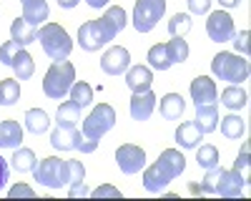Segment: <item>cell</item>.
<instances>
[{"instance_id": "14", "label": "cell", "mask_w": 251, "mask_h": 201, "mask_svg": "<svg viewBox=\"0 0 251 201\" xmlns=\"http://www.w3.org/2000/svg\"><path fill=\"white\" fill-rule=\"evenodd\" d=\"M98 23H100V30H103V38H106V43H111V40H116V35L126 28V10L121 5H111L106 8V13H103L98 18Z\"/></svg>"}, {"instance_id": "37", "label": "cell", "mask_w": 251, "mask_h": 201, "mask_svg": "<svg viewBox=\"0 0 251 201\" xmlns=\"http://www.w3.org/2000/svg\"><path fill=\"white\" fill-rule=\"evenodd\" d=\"M20 48H23V46L15 43L13 38H10V40H5V43L0 46V63H3V66H10V63H13V58H15V53H18Z\"/></svg>"}, {"instance_id": "38", "label": "cell", "mask_w": 251, "mask_h": 201, "mask_svg": "<svg viewBox=\"0 0 251 201\" xmlns=\"http://www.w3.org/2000/svg\"><path fill=\"white\" fill-rule=\"evenodd\" d=\"M249 151H251V146L244 144L241 151H239V156H236V161H234V169H236L246 181H249V166H251V164H249V161H251V158H249Z\"/></svg>"}, {"instance_id": "21", "label": "cell", "mask_w": 251, "mask_h": 201, "mask_svg": "<svg viewBox=\"0 0 251 201\" xmlns=\"http://www.w3.org/2000/svg\"><path fill=\"white\" fill-rule=\"evenodd\" d=\"M194 126L203 136L214 133L219 128V103H214V106H199L196 108V118H194Z\"/></svg>"}, {"instance_id": "10", "label": "cell", "mask_w": 251, "mask_h": 201, "mask_svg": "<svg viewBox=\"0 0 251 201\" xmlns=\"http://www.w3.org/2000/svg\"><path fill=\"white\" fill-rule=\"evenodd\" d=\"M206 33L214 43H228L234 35H236V25H234V18L228 15L226 10H216V13H208L206 20Z\"/></svg>"}, {"instance_id": "42", "label": "cell", "mask_w": 251, "mask_h": 201, "mask_svg": "<svg viewBox=\"0 0 251 201\" xmlns=\"http://www.w3.org/2000/svg\"><path fill=\"white\" fill-rule=\"evenodd\" d=\"M8 196H10V199H18V196L33 199V196H35V191H33V186H28V184H15V186H10Z\"/></svg>"}, {"instance_id": "24", "label": "cell", "mask_w": 251, "mask_h": 201, "mask_svg": "<svg viewBox=\"0 0 251 201\" xmlns=\"http://www.w3.org/2000/svg\"><path fill=\"white\" fill-rule=\"evenodd\" d=\"M10 38L25 48V46H30V43H35V40H38V28H33L30 23H25L23 18H15L13 23H10Z\"/></svg>"}, {"instance_id": "18", "label": "cell", "mask_w": 251, "mask_h": 201, "mask_svg": "<svg viewBox=\"0 0 251 201\" xmlns=\"http://www.w3.org/2000/svg\"><path fill=\"white\" fill-rule=\"evenodd\" d=\"M123 75H126V86L131 88V93L149 91L153 86V71L149 66H131Z\"/></svg>"}, {"instance_id": "46", "label": "cell", "mask_w": 251, "mask_h": 201, "mask_svg": "<svg viewBox=\"0 0 251 201\" xmlns=\"http://www.w3.org/2000/svg\"><path fill=\"white\" fill-rule=\"evenodd\" d=\"M78 3H80V0H58V5H60L63 10H73Z\"/></svg>"}, {"instance_id": "13", "label": "cell", "mask_w": 251, "mask_h": 201, "mask_svg": "<svg viewBox=\"0 0 251 201\" xmlns=\"http://www.w3.org/2000/svg\"><path fill=\"white\" fill-rule=\"evenodd\" d=\"M188 93H191V100L194 106H214L219 103V91H216V83L208 75H199L191 80V88H188Z\"/></svg>"}, {"instance_id": "12", "label": "cell", "mask_w": 251, "mask_h": 201, "mask_svg": "<svg viewBox=\"0 0 251 201\" xmlns=\"http://www.w3.org/2000/svg\"><path fill=\"white\" fill-rule=\"evenodd\" d=\"M128 68H131V53H128V48H123V46L108 48L106 53H103V58H100V71L106 75H123Z\"/></svg>"}, {"instance_id": "27", "label": "cell", "mask_w": 251, "mask_h": 201, "mask_svg": "<svg viewBox=\"0 0 251 201\" xmlns=\"http://www.w3.org/2000/svg\"><path fill=\"white\" fill-rule=\"evenodd\" d=\"M83 121V108L75 106L73 100H66V103L58 106L55 113V126H78Z\"/></svg>"}, {"instance_id": "35", "label": "cell", "mask_w": 251, "mask_h": 201, "mask_svg": "<svg viewBox=\"0 0 251 201\" xmlns=\"http://www.w3.org/2000/svg\"><path fill=\"white\" fill-rule=\"evenodd\" d=\"M83 178H86V166L75 158H66V186L80 184Z\"/></svg>"}, {"instance_id": "34", "label": "cell", "mask_w": 251, "mask_h": 201, "mask_svg": "<svg viewBox=\"0 0 251 201\" xmlns=\"http://www.w3.org/2000/svg\"><path fill=\"white\" fill-rule=\"evenodd\" d=\"M191 28H194V20H191V15H188V13H176V15L169 20V33H171V38H183Z\"/></svg>"}, {"instance_id": "19", "label": "cell", "mask_w": 251, "mask_h": 201, "mask_svg": "<svg viewBox=\"0 0 251 201\" xmlns=\"http://www.w3.org/2000/svg\"><path fill=\"white\" fill-rule=\"evenodd\" d=\"M23 3V20L30 23L33 28H40L43 23H48V15H50V8H48V0H20Z\"/></svg>"}, {"instance_id": "28", "label": "cell", "mask_w": 251, "mask_h": 201, "mask_svg": "<svg viewBox=\"0 0 251 201\" xmlns=\"http://www.w3.org/2000/svg\"><path fill=\"white\" fill-rule=\"evenodd\" d=\"M50 128V116L43 111V108H30L25 111V131L40 136V133H46Z\"/></svg>"}, {"instance_id": "43", "label": "cell", "mask_w": 251, "mask_h": 201, "mask_svg": "<svg viewBox=\"0 0 251 201\" xmlns=\"http://www.w3.org/2000/svg\"><path fill=\"white\" fill-rule=\"evenodd\" d=\"M8 181H10V164H8L3 156H0V191L5 189Z\"/></svg>"}, {"instance_id": "20", "label": "cell", "mask_w": 251, "mask_h": 201, "mask_svg": "<svg viewBox=\"0 0 251 201\" xmlns=\"http://www.w3.org/2000/svg\"><path fill=\"white\" fill-rule=\"evenodd\" d=\"M156 106H158V111H161V118H166V121H178V118L183 116V111H186V100H183L181 93H166V96L161 98V103H156Z\"/></svg>"}, {"instance_id": "29", "label": "cell", "mask_w": 251, "mask_h": 201, "mask_svg": "<svg viewBox=\"0 0 251 201\" xmlns=\"http://www.w3.org/2000/svg\"><path fill=\"white\" fill-rule=\"evenodd\" d=\"M221 103H224L228 111H241V108L249 103V96H246L244 88H239V86L231 83V86L221 93Z\"/></svg>"}, {"instance_id": "16", "label": "cell", "mask_w": 251, "mask_h": 201, "mask_svg": "<svg viewBox=\"0 0 251 201\" xmlns=\"http://www.w3.org/2000/svg\"><path fill=\"white\" fill-rule=\"evenodd\" d=\"M156 103H158V98H156V93L151 88L141 91V93H133L131 96V106H128L131 118L133 121H149L153 116V111H156Z\"/></svg>"}, {"instance_id": "40", "label": "cell", "mask_w": 251, "mask_h": 201, "mask_svg": "<svg viewBox=\"0 0 251 201\" xmlns=\"http://www.w3.org/2000/svg\"><path fill=\"white\" fill-rule=\"evenodd\" d=\"M249 38H251V33L249 30H241V33H236L234 38H231V43H234V48H236V53L239 55H249Z\"/></svg>"}, {"instance_id": "4", "label": "cell", "mask_w": 251, "mask_h": 201, "mask_svg": "<svg viewBox=\"0 0 251 201\" xmlns=\"http://www.w3.org/2000/svg\"><path fill=\"white\" fill-rule=\"evenodd\" d=\"M38 40H40V46H43V50L50 60H68V55L73 53V40H71L68 30L58 23H43L40 25Z\"/></svg>"}, {"instance_id": "41", "label": "cell", "mask_w": 251, "mask_h": 201, "mask_svg": "<svg viewBox=\"0 0 251 201\" xmlns=\"http://www.w3.org/2000/svg\"><path fill=\"white\" fill-rule=\"evenodd\" d=\"M211 10V0H188V15H206Z\"/></svg>"}, {"instance_id": "22", "label": "cell", "mask_w": 251, "mask_h": 201, "mask_svg": "<svg viewBox=\"0 0 251 201\" xmlns=\"http://www.w3.org/2000/svg\"><path fill=\"white\" fill-rule=\"evenodd\" d=\"M23 144V128L18 121H0V149H18Z\"/></svg>"}, {"instance_id": "36", "label": "cell", "mask_w": 251, "mask_h": 201, "mask_svg": "<svg viewBox=\"0 0 251 201\" xmlns=\"http://www.w3.org/2000/svg\"><path fill=\"white\" fill-rule=\"evenodd\" d=\"M221 174H224L221 164H219V166H214V169H206V176H203V189H206V194H208V196H214V194H216V184H219Z\"/></svg>"}, {"instance_id": "8", "label": "cell", "mask_w": 251, "mask_h": 201, "mask_svg": "<svg viewBox=\"0 0 251 201\" xmlns=\"http://www.w3.org/2000/svg\"><path fill=\"white\" fill-rule=\"evenodd\" d=\"M166 13V0H136V5H133V28L138 33H151L156 25H158V20L163 18Z\"/></svg>"}, {"instance_id": "6", "label": "cell", "mask_w": 251, "mask_h": 201, "mask_svg": "<svg viewBox=\"0 0 251 201\" xmlns=\"http://www.w3.org/2000/svg\"><path fill=\"white\" fill-rule=\"evenodd\" d=\"M50 146L55 151H80V153H93L98 149V141L86 138L78 126H55L50 133Z\"/></svg>"}, {"instance_id": "32", "label": "cell", "mask_w": 251, "mask_h": 201, "mask_svg": "<svg viewBox=\"0 0 251 201\" xmlns=\"http://www.w3.org/2000/svg\"><path fill=\"white\" fill-rule=\"evenodd\" d=\"M68 96H71L73 103L80 106V108H88L93 103V88L86 83V80H75V83L71 86V91H68Z\"/></svg>"}, {"instance_id": "1", "label": "cell", "mask_w": 251, "mask_h": 201, "mask_svg": "<svg viewBox=\"0 0 251 201\" xmlns=\"http://www.w3.org/2000/svg\"><path fill=\"white\" fill-rule=\"evenodd\" d=\"M183 171H186L183 153L178 149H166L151 166H143V189L149 194H161Z\"/></svg>"}, {"instance_id": "11", "label": "cell", "mask_w": 251, "mask_h": 201, "mask_svg": "<svg viewBox=\"0 0 251 201\" xmlns=\"http://www.w3.org/2000/svg\"><path fill=\"white\" fill-rule=\"evenodd\" d=\"M116 164L126 176H133V174L143 171V166H146V151L136 144H123L116 151Z\"/></svg>"}, {"instance_id": "15", "label": "cell", "mask_w": 251, "mask_h": 201, "mask_svg": "<svg viewBox=\"0 0 251 201\" xmlns=\"http://www.w3.org/2000/svg\"><path fill=\"white\" fill-rule=\"evenodd\" d=\"M78 46L88 53H96L100 50L106 43V38H103V30H100V23L98 20H86L80 28H78Z\"/></svg>"}, {"instance_id": "23", "label": "cell", "mask_w": 251, "mask_h": 201, "mask_svg": "<svg viewBox=\"0 0 251 201\" xmlns=\"http://www.w3.org/2000/svg\"><path fill=\"white\" fill-rule=\"evenodd\" d=\"M201 141H203V133L194 126V121H183L176 128V144L181 149H196Z\"/></svg>"}, {"instance_id": "45", "label": "cell", "mask_w": 251, "mask_h": 201, "mask_svg": "<svg viewBox=\"0 0 251 201\" xmlns=\"http://www.w3.org/2000/svg\"><path fill=\"white\" fill-rule=\"evenodd\" d=\"M244 0H219V5L226 8V10H231V8H241Z\"/></svg>"}, {"instance_id": "3", "label": "cell", "mask_w": 251, "mask_h": 201, "mask_svg": "<svg viewBox=\"0 0 251 201\" xmlns=\"http://www.w3.org/2000/svg\"><path fill=\"white\" fill-rule=\"evenodd\" d=\"M73 83H75V66L71 60H53L43 78V93L53 100H63Z\"/></svg>"}, {"instance_id": "33", "label": "cell", "mask_w": 251, "mask_h": 201, "mask_svg": "<svg viewBox=\"0 0 251 201\" xmlns=\"http://www.w3.org/2000/svg\"><path fill=\"white\" fill-rule=\"evenodd\" d=\"M196 164L199 169H214L221 164V156H219V149L206 144V146H196Z\"/></svg>"}, {"instance_id": "47", "label": "cell", "mask_w": 251, "mask_h": 201, "mask_svg": "<svg viewBox=\"0 0 251 201\" xmlns=\"http://www.w3.org/2000/svg\"><path fill=\"white\" fill-rule=\"evenodd\" d=\"M188 191H191L194 196H199V194H201V196H208L206 189H203V184H191V186H188Z\"/></svg>"}, {"instance_id": "30", "label": "cell", "mask_w": 251, "mask_h": 201, "mask_svg": "<svg viewBox=\"0 0 251 201\" xmlns=\"http://www.w3.org/2000/svg\"><path fill=\"white\" fill-rule=\"evenodd\" d=\"M221 133L228 138V141H236L246 133V124H244V118L236 116V113H228L221 118Z\"/></svg>"}, {"instance_id": "2", "label": "cell", "mask_w": 251, "mask_h": 201, "mask_svg": "<svg viewBox=\"0 0 251 201\" xmlns=\"http://www.w3.org/2000/svg\"><path fill=\"white\" fill-rule=\"evenodd\" d=\"M146 60H149L151 71H169L171 66L188 60V43L183 38H171L169 43H156L149 48Z\"/></svg>"}, {"instance_id": "48", "label": "cell", "mask_w": 251, "mask_h": 201, "mask_svg": "<svg viewBox=\"0 0 251 201\" xmlns=\"http://www.w3.org/2000/svg\"><path fill=\"white\" fill-rule=\"evenodd\" d=\"M86 3H88L91 8H96V10H100V8H106V5H108V0H86Z\"/></svg>"}, {"instance_id": "5", "label": "cell", "mask_w": 251, "mask_h": 201, "mask_svg": "<svg viewBox=\"0 0 251 201\" xmlns=\"http://www.w3.org/2000/svg\"><path fill=\"white\" fill-rule=\"evenodd\" d=\"M211 73L219 80H228V83L239 86V83H244V80H249L251 66H249V60L239 53H219L211 60Z\"/></svg>"}, {"instance_id": "39", "label": "cell", "mask_w": 251, "mask_h": 201, "mask_svg": "<svg viewBox=\"0 0 251 201\" xmlns=\"http://www.w3.org/2000/svg\"><path fill=\"white\" fill-rule=\"evenodd\" d=\"M91 196L93 199H121V189H116L113 184H100V186H96L93 191H91Z\"/></svg>"}, {"instance_id": "7", "label": "cell", "mask_w": 251, "mask_h": 201, "mask_svg": "<svg viewBox=\"0 0 251 201\" xmlns=\"http://www.w3.org/2000/svg\"><path fill=\"white\" fill-rule=\"evenodd\" d=\"M113 126H116V111H113V106L98 103V106H93V111L86 118H83L80 131H83V136H86V138L100 141Z\"/></svg>"}, {"instance_id": "25", "label": "cell", "mask_w": 251, "mask_h": 201, "mask_svg": "<svg viewBox=\"0 0 251 201\" xmlns=\"http://www.w3.org/2000/svg\"><path fill=\"white\" fill-rule=\"evenodd\" d=\"M10 68H13V73H15L18 80H28V78H33V73H35V60H33V55H30L25 48H20V50L15 53V58H13Z\"/></svg>"}, {"instance_id": "44", "label": "cell", "mask_w": 251, "mask_h": 201, "mask_svg": "<svg viewBox=\"0 0 251 201\" xmlns=\"http://www.w3.org/2000/svg\"><path fill=\"white\" fill-rule=\"evenodd\" d=\"M68 196L71 199H83V196H91V191L86 189V184H71V189H68Z\"/></svg>"}, {"instance_id": "31", "label": "cell", "mask_w": 251, "mask_h": 201, "mask_svg": "<svg viewBox=\"0 0 251 201\" xmlns=\"http://www.w3.org/2000/svg\"><path fill=\"white\" fill-rule=\"evenodd\" d=\"M18 100H20L18 78H3L0 80V106H15Z\"/></svg>"}, {"instance_id": "17", "label": "cell", "mask_w": 251, "mask_h": 201, "mask_svg": "<svg viewBox=\"0 0 251 201\" xmlns=\"http://www.w3.org/2000/svg\"><path fill=\"white\" fill-rule=\"evenodd\" d=\"M246 184H249V181H246L236 169H231V171L224 169V174H221V178H219V184H216V194H214V196L236 199V196H241V191L246 189Z\"/></svg>"}, {"instance_id": "9", "label": "cell", "mask_w": 251, "mask_h": 201, "mask_svg": "<svg viewBox=\"0 0 251 201\" xmlns=\"http://www.w3.org/2000/svg\"><path fill=\"white\" fill-rule=\"evenodd\" d=\"M33 178L40 186H48V189L66 186V161L58 156H48L43 161H38L33 169Z\"/></svg>"}, {"instance_id": "26", "label": "cell", "mask_w": 251, "mask_h": 201, "mask_svg": "<svg viewBox=\"0 0 251 201\" xmlns=\"http://www.w3.org/2000/svg\"><path fill=\"white\" fill-rule=\"evenodd\" d=\"M38 164V158H35V151L28 149V146H18L13 149V158H10V169H15L18 174H28L33 171Z\"/></svg>"}]
</instances>
